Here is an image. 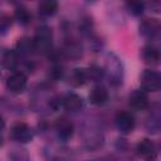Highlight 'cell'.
Here are the masks:
<instances>
[{
  "mask_svg": "<svg viewBox=\"0 0 161 161\" xmlns=\"http://www.w3.org/2000/svg\"><path fill=\"white\" fill-rule=\"evenodd\" d=\"M34 50L47 53L52 48V31L48 28H40L33 39Z\"/></svg>",
  "mask_w": 161,
  "mask_h": 161,
  "instance_id": "1",
  "label": "cell"
},
{
  "mask_svg": "<svg viewBox=\"0 0 161 161\" xmlns=\"http://www.w3.org/2000/svg\"><path fill=\"white\" fill-rule=\"evenodd\" d=\"M141 87L142 91H150L156 92L161 87V77L157 72L146 69L141 74Z\"/></svg>",
  "mask_w": 161,
  "mask_h": 161,
  "instance_id": "2",
  "label": "cell"
},
{
  "mask_svg": "<svg viewBox=\"0 0 161 161\" xmlns=\"http://www.w3.org/2000/svg\"><path fill=\"white\" fill-rule=\"evenodd\" d=\"M136 151H137V155L146 160V161H153L157 156V148H156V145L153 143V141L148 140V138H145L142 141H140L137 143V147H136Z\"/></svg>",
  "mask_w": 161,
  "mask_h": 161,
  "instance_id": "3",
  "label": "cell"
},
{
  "mask_svg": "<svg viewBox=\"0 0 161 161\" xmlns=\"http://www.w3.org/2000/svg\"><path fill=\"white\" fill-rule=\"evenodd\" d=\"M26 83H28L26 77L21 72H15L11 75H9L8 79H6V87L13 93H21V92H24L25 88H26Z\"/></svg>",
  "mask_w": 161,
  "mask_h": 161,
  "instance_id": "4",
  "label": "cell"
},
{
  "mask_svg": "<svg viewBox=\"0 0 161 161\" xmlns=\"http://www.w3.org/2000/svg\"><path fill=\"white\" fill-rule=\"evenodd\" d=\"M116 126L121 132L128 133L135 127V118L130 112H119L116 117Z\"/></svg>",
  "mask_w": 161,
  "mask_h": 161,
  "instance_id": "5",
  "label": "cell"
},
{
  "mask_svg": "<svg viewBox=\"0 0 161 161\" xmlns=\"http://www.w3.org/2000/svg\"><path fill=\"white\" fill-rule=\"evenodd\" d=\"M11 136L14 140L19 141V142H29L33 138V132L30 130V127L25 123H18L13 127L11 131Z\"/></svg>",
  "mask_w": 161,
  "mask_h": 161,
  "instance_id": "6",
  "label": "cell"
},
{
  "mask_svg": "<svg viewBox=\"0 0 161 161\" xmlns=\"http://www.w3.org/2000/svg\"><path fill=\"white\" fill-rule=\"evenodd\" d=\"M130 104L131 107L136 108V109H143L147 107L148 104V97L147 93L142 89H135L131 94H130Z\"/></svg>",
  "mask_w": 161,
  "mask_h": 161,
  "instance_id": "7",
  "label": "cell"
},
{
  "mask_svg": "<svg viewBox=\"0 0 161 161\" xmlns=\"http://www.w3.org/2000/svg\"><path fill=\"white\" fill-rule=\"evenodd\" d=\"M63 107L67 109V111H72V112H77L79 111L82 107H83V99L80 96L75 94V93H68L63 101Z\"/></svg>",
  "mask_w": 161,
  "mask_h": 161,
  "instance_id": "8",
  "label": "cell"
},
{
  "mask_svg": "<svg viewBox=\"0 0 161 161\" xmlns=\"http://www.w3.org/2000/svg\"><path fill=\"white\" fill-rule=\"evenodd\" d=\"M108 99V92L104 87H101V86H97L94 87L91 93H89V101L92 104H96V106H101Z\"/></svg>",
  "mask_w": 161,
  "mask_h": 161,
  "instance_id": "9",
  "label": "cell"
},
{
  "mask_svg": "<svg viewBox=\"0 0 161 161\" xmlns=\"http://www.w3.org/2000/svg\"><path fill=\"white\" fill-rule=\"evenodd\" d=\"M57 131L62 138H69L73 135V125L67 118H59L57 122Z\"/></svg>",
  "mask_w": 161,
  "mask_h": 161,
  "instance_id": "10",
  "label": "cell"
},
{
  "mask_svg": "<svg viewBox=\"0 0 161 161\" xmlns=\"http://www.w3.org/2000/svg\"><path fill=\"white\" fill-rule=\"evenodd\" d=\"M143 59L148 64H157L160 60V53L153 47H146L143 49Z\"/></svg>",
  "mask_w": 161,
  "mask_h": 161,
  "instance_id": "11",
  "label": "cell"
},
{
  "mask_svg": "<svg viewBox=\"0 0 161 161\" xmlns=\"http://www.w3.org/2000/svg\"><path fill=\"white\" fill-rule=\"evenodd\" d=\"M87 78H88V75H87V72H86V69H79V68H77V69H74L73 72H72V75H70V83L73 84V86H82V84H84L86 82H87Z\"/></svg>",
  "mask_w": 161,
  "mask_h": 161,
  "instance_id": "12",
  "label": "cell"
},
{
  "mask_svg": "<svg viewBox=\"0 0 161 161\" xmlns=\"http://www.w3.org/2000/svg\"><path fill=\"white\" fill-rule=\"evenodd\" d=\"M39 10L44 15H53L58 10V3L57 1H53V0L43 1L39 5Z\"/></svg>",
  "mask_w": 161,
  "mask_h": 161,
  "instance_id": "13",
  "label": "cell"
},
{
  "mask_svg": "<svg viewBox=\"0 0 161 161\" xmlns=\"http://www.w3.org/2000/svg\"><path fill=\"white\" fill-rule=\"evenodd\" d=\"M15 18L21 23V24H28L31 19V14L28 11V9L25 8H18L15 10Z\"/></svg>",
  "mask_w": 161,
  "mask_h": 161,
  "instance_id": "14",
  "label": "cell"
},
{
  "mask_svg": "<svg viewBox=\"0 0 161 161\" xmlns=\"http://www.w3.org/2000/svg\"><path fill=\"white\" fill-rule=\"evenodd\" d=\"M3 64H4L6 68L13 69V68L15 67V64H16V54H15V52L8 50V52L4 54V57H3Z\"/></svg>",
  "mask_w": 161,
  "mask_h": 161,
  "instance_id": "15",
  "label": "cell"
},
{
  "mask_svg": "<svg viewBox=\"0 0 161 161\" xmlns=\"http://www.w3.org/2000/svg\"><path fill=\"white\" fill-rule=\"evenodd\" d=\"M18 48L20 49L21 53H30L31 50H34L33 40H29V39H21V40L18 43Z\"/></svg>",
  "mask_w": 161,
  "mask_h": 161,
  "instance_id": "16",
  "label": "cell"
},
{
  "mask_svg": "<svg viewBox=\"0 0 161 161\" xmlns=\"http://www.w3.org/2000/svg\"><path fill=\"white\" fill-rule=\"evenodd\" d=\"M128 8H130V11L133 13V14H141L142 13V9H143V4L141 3H131L128 4Z\"/></svg>",
  "mask_w": 161,
  "mask_h": 161,
  "instance_id": "17",
  "label": "cell"
},
{
  "mask_svg": "<svg viewBox=\"0 0 161 161\" xmlns=\"http://www.w3.org/2000/svg\"><path fill=\"white\" fill-rule=\"evenodd\" d=\"M3 127H4V119H3L1 117H0V130H1Z\"/></svg>",
  "mask_w": 161,
  "mask_h": 161,
  "instance_id": "18",
  "label": "cell"
},
{
  "mask_svg": "<svg viewBox=\"0 0 161 161\" xmlns=\"http://www.w3.org/2000/svg\"><path fill=\"white\" fill-rule=\"evenodd\" d=\"M0 141H1V140H0Z\"/></svg>",
  "mask_w": 161,
  "mask_h": 161,
  "instance_id": "19",
  "label": "cell"
}]
</instances>
